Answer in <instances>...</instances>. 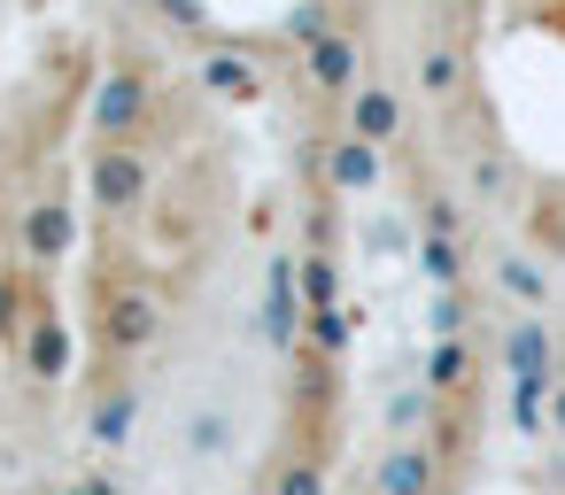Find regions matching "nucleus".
Segmentation results:
<instances>
[{"instance_id":"nucleus-1","label":"nucleus","mask_w":565,"mask_h":495,"mask_svg":"<svg viewBox=\"0 0 565 495\" xmlns=\"http://www.w3.org/2000/svg\"><path fill=\"white\" fill-rule=\"evenodd\" d=\"M71 240H78V209H71V194H63V186H40V194L24 202V217H17V248H24V263H32V271H55V263L71 256Z\"/></svg>"},{"instance_id":"nucleus-4","label":"nucleus","mask_w":565,"mask_h":495,"mask_svg":"<svg viewBox=\"0 0 565 495\" xmlns=\"http://www.w3.org/2000/svg\"><path fill=\"white\" fill-rule=\"evenodd\" d=\"M71 495H117V487H109V480H78Z\"/></svg>"},{"instance_id":"nucleus-3","label":"nucleus","mask_w":565,"mask_h":495,"mask_svg":"<svg viewBox=\"0 0 565 495\" xmlns=\"http://www.w3.org/2000/svg\"><path fill=\"white\" fill-rule=\"evenodd\" d=\"M256 495H326V464L279 441V449L264 456V472H256Z\"/></svg>"},{"instance_id":"nucleus-2","label":"nucleus","mask_w":565,"mask_h":495,"mask_svg":"<svg viewBox=\"0 0 565 495\" xmlns=\"http://www.w3.org/2000/svg\"><path fill=\"white\" fill-rule=\"evenodd\" d=\"M341 132H356V140H372V148H403L411 140V101H403V86H387V78H356V94L341 101Z\"/></svg>"}]
</instances>
